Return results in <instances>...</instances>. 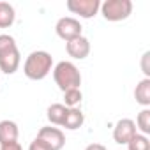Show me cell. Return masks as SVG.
Listing matches in <instances>:
<instances>
[{
    "mask_svg": "<svg viewBox=\"0 0 150 150\" xmlns=\"http://www.w3.org/2000/svg\"><path fill=\"white\" fill-rule=\"evenodd\" d=\"M53 71V57L44 51V50H37V51H32L25 64H23V72L25 76L32 81H41L44 80L48 74Z\"/></svg>",
    "mask_w": 150,
    "mask_h": 150,
    "instance_id": "6da1fadb",
    "label": "cell"
},
{
    "mask_svg": "<svg viewBox=\"0 0 150 150\" xmlns=\"http://www.w3.org/2000/svg\"><path fill=\"white\" fill-rule=\"evenodd\" d=\"M21 64V55L13 35L0 34V71L6 74H14Z\"/></svg>",
    "mask_w": 150,
    "mask_h": 150,
    "instance_id": "7a4b0ae2",
    "label": "cell"
},
{
    "mask_svg": "<svg viewBox=\"0 0 150 150\" xmlns=\"http://www.w3.org/2000/svg\"><path fill=\"white\" fill-rule=\"evenodd\" d=\"M53 80L57 87L65 92L71 88H80L81 85V72L80 69L69 60H62L53 67Z\"/></svg>",
    "mask_w": 150,
    "mask_h": 150,
    "instance_id": "3957f363",
    "label": "cell"
},
{
    "mask_svg": "<svg viewBox=\"0 0 150 150\" xmlns=\"http://www.w3.org/2000/svg\"><path fill=\"white\" fill-rule=\"evenodd\" d=\"M101 14L106 21H124L132 13L131 0H106L101 4Z\"/></svg>",
    "mask_w": 150,
    "mask_h": 150,
    "instance_id": "277c9868",
    "label": "cell"
},
{
    "mask_svg": "<svg viewBox=\"0 0 150 150\" xmlns=\"http://www.w3.org/2000/svg\"><path fill=\"white\" fill-rule=\"evenodd\" d=\"M81 30H83L81 23H80L76 18H72V16H64V18H60V20L57 21V25H55L57 35H58L62 41H65V42H69V41H72V39L80 37V35H81Z\"/></svg>",
    "mask_w": 150,
    "mask_h": 150,
    "instance_id": "5b68a950",
    "label": "cell"
},
{
    "mask_svg": "<svg viewBox=\"0 0 150 150\" xmlns=\"http://www.w3.org/2000/svg\"><path fill=\"white\" fill-rule=\"evenodd\" d=\"M67 9L72 14H78L83 20H90L94 18L99 9H101V2L99 0H67Z\"/></svg>",
    "mask_w": 150,
    "mask_h": 150,
    "instance_id": "8992f818",
    "label": "cell"
},
{
    "mask_svg": "<svg viewBox=\"0 0 150 150\" xmlns=\"http://www.w3.org/2000/svg\"><path fill=\"white\" fill-rule=\"evenodd\" d=\"M37 138L42 139L51 150H62L64 145H65V134L58 127H51V125L41 127L39 132H37Z\"/></svg>",
    "mask_w": 150,
    "mask_h": 150,
    "instance_id": "52a82bcc",
    "label": "cell"
},
{
    "mask_svg": "<svg viewBox=\"0 0 150 150\" xmlns=\"http://www.w3.org/2000/svg\"><path fill=\"white\" fill-rule=\"evenodd\" d=\"M136 132H138V129H136L134 120H131V118H120L115 124V127H113V139L118 145H127Z\"/></svg>",
    "mask_w": 150,
    "mask_h": 150,
    "instance_id": "ba28073f",
    "label": "cell"
},
{
    "mask_svg": "<svg viewBox=\"0 0 150 150\" xmlns=\"http://www.w3.org/2000/svg\"><path fill=\"white\" fill-rule=\"evenodd\" d=\"M65 51L69 57H72L74 60H85L90 55V41L83 35L72 39L69 42H65Z\"/></svg>",
    "mask_w": 150,
    "mask_h": 150,
    "instance_id": "9c48e42d",
    "label": "cell"
},
{
    "mask_svg": "<svg viewBox=\"0 0 150 150\" xmlns=\"http://www.w3.org/2000/svg\"><path fill=\"white\" fill-rule=\"evenodd\" d=\"M18 136H20V129H18L16 122H13V120L0 122V146L9 145V143H16Z\"/></svg>",
    "mask_w": 150,
    "mask_h": 150,
    "instance_id": "30bf717a",
    "label": "cell"
},
{
    "mask_svg": "<svg viewBox=\"0 0 150 150\" xmlns=\"http://www.w3.org/2000/svg\"><path fill=\"white\" fill-rule=\"evenodd\" d=\"M85 124V115L80 108H67L65 118L62 122V127H65L67 131H76Z\"/></svg>",
    "mask_w": 150,
    "mask_h": 150,
    "instance_id": "8fae6325",
    "label": "cell"
},
{
    "mask_svg": "<svg viewBox=\"0 0 150 150\" xmlns=\"http://www.w3.org/2000/svg\"><path fill=\"white\" fill-rule=\"evenodd\" d=\"M134 99L143 108L150 106V78H143L134 88Z\"/></svg>",
    "mask_w": 150,
    "mask_h": 150,
    "instance_id": "7c38bea8",
    "label": "cell"
},
{
    "mask_svg": "<svg viewBox=\"0 0 150 150\" xmlns=\"http://www.w3.org/2000/svg\"><path fill=\"white\" fill-rule=\"evenodd\" d=\"M65 113H67V108L64 104H60V103H55V104H51L48 108L46 117H48V120H50L51 125H60L62 127V122L65 118Z\"/></svg>",
    "mask_w": 150,
    "mask_h": 150,
    "instance_id": "4fadbf2b",
    "label": "cell"
},
{
    "mask_svg": "<svg viewBox=\"0 0 150 150\" xmlns=\"http://www.w3.org/2000/svg\"><path fill=\"white\" fill-rule=\"evenodd\" d=\"M16 20V11L11 4L0 2V28H9Z\"/></svg>",
    "mask_w": 150,
    "mask_h": 150,
    "instance_id": "5bb4252c",
    "label": "cell"
},
{
    "mask_svg": "<svg viewBox=\"0 0 150 150\" xmlns=\"http://www.w3.org/2000/svg\"><path fill=\"white\" fill-rule=\"evenodd\" d=\"M136 129H139V134L143 136H148L150 134V110L148 108H143L138 117H136Z\"/></svg>",
    "mask_w": 150,
    "mask_h": 150,
    "instance_id": "9a60e30c",
    "label": "cell"
},
{
    "mask_svg": "<svg viewBox=\"0 0 150 150\" xmlns=\"http://www.w3.org/2000/svg\"><path fill=\"white\" fill-rule=\"evenodd\" d=\"M81 99H83V94L80 88H71V90L64 92V106L65 108H78Z\"/></svg>",
    "mask_w": 150,
    "mask_h": 150,
    "instance_id": "2e32d148",
    "label": "cell"
},
{
    "mask_svg": "<svg viewBox=\"0 0 150 150\" xmlns=\"http://www.w3.org/2000/svg\"><path fill=\"white\" fill-rule=\"evenodd\" d=\"M127 150H150V141L148 136H143L139 132H136L131 141L127 143Z\"/></svg>",
    "mask_w": 150,
    "mask_h": 150,
    "instance_id": "e0dca14e",
    "label": "cell"
},
{
    "mask_svg": "<svg viewBox=\"0 0 150 150\" xmlns=\"http://www.w3.org/2000/svg\"><path fill=\"white\" fill-rule=\"evenodd\" d=\"M148 60H150V51H145L141 57V71L145 74V78H150V67H148Z\"/></svg>",
    "mask_w": 150,
    "mask_h": 150,
    "instance_id": "ac0fdd59",
    "label": "cell"
},
{
    "mask_svg": "<svg viewBox=\"0 0 150 150\" xmlns=\"http://www.w3.org/2000/svg\"><path fill=\"white\" fill-rule=\"evenodd\" d=\"M28 150H51V148H50V146H48V145H46L42 139L35 138V139H34V141L28 145Z\"/></svg>",
    "mask_w": 150,
    "mask_h": 150,
    "instance_id": "d6986e66",
    "label": "cell"
},
{
    "mask_svg": "<svg viewBox=\"0 0 150 150\" xmlns=\"http://www.w3.org/2000/svg\"><path fill=\"white\" fill-rule=\"evenodd\" d=\"M0 150H23L21 148V145L16 141V143H9V145H2V148Z\"/></svg>",
    "mask_w": 150,
    "mask_h": 150,
    "instance_id": "ffe728a7",
    "label": "cell"
},
{
    "mask_svg": "<svg viewBox=\"0 0 150 150\" xmlns=\"http://www.w3.org/2000/svg\"><path fill=\"white\" fill-rule=\"evenodd\" d=\"M85 150H108V148L104 145H101V143H90V145H87Z\"/></svg>",
    "mask_w": 150,
    "mask_h": 150,
    "instance_id": "44dd1931",
    "label": "cell"
}]
</instances>
